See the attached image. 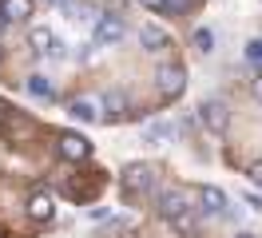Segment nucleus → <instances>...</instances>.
Instances as JSON below:
<instances>
[{"label":"nucleus","instance_id":"obj_1","mask_svg":"<svg viewBox=\"0 0 262 238\" xmlns=\"http://www.w3.org/2000/svg\"><path fill=\"white\" fill-rule=\"evenodd\" d=\"M119 190H123L127 203L147 199L151 190H155V171H151L147 163H131V167H123V175H119Z\"/></svg>","mask_w":262,"mask_h":238},{"label":"nucleus","instance_id":"obj_2","mask_svg":"<svg viewBox=\"0 0 262 238\" xmlns=\"http://www.w3.org/2000/svg\"><path fill=\"white\" fill-rule=\"evenodd\" d=\"M96 24V40L92 44L96 48H115V44H123V36H127V24H123V16H96L92 20Z\"/></svg>","mask_w":262,"mask_h":238},{"label":"nucleus","instance_id":"obj_3","mask_svg":"<svg viewBox=\"0 0 262 238\" xmlns=\"http://www.w3.org/2000/svg\"><path fill=\"white\" fill-rule=\"evenodd\" d=\"M199 119H203V127H207L211 135H227L230 107L223 103V99H203V103H199Z\"/></svg>","mask_w":262,"mask_h":238},{"label":"nucleus","instance_id":"obj_4","mask_svg":"<svg viewBox=\"0 0 262 238\" xmlns=\"http://www.w3.org/2000/svg\"><path fill=\"white\" fill-rule=\"evenodd\" d=\"M155 79H159V92H163L167 99L183 95V88H187V72H183L179 63H163V68L155 72Z\"/></svg>","mask_w":262,"mask_h":238},{"label":"nucleus","instance_id":"obj_5","mask_svg":"<svg viewBox=\"0 0 262 238\" xmlns=\"http://www.w3.org/2000/svg\"><path fill=\"white\" fill-rule=\"evenodd\" d=\"M227 206L230 203H227V194H223L219 187H203V190H199V210H203L207 219H223Z\"/></svg>","mask_w":262,"mask_h":238},{"label":"nucleus","instance_id":"obj_6","mask_svg":"<svg viewBox=\"0 0 262 238\" xmlns=\"http://www.w3.org/2000/svg\"><path fill=\"white\" fill-rule=\"evenodd\" d=\"M56 147H60V155H64V159H72V163H80V159H88V155H92V143L83 139V135H76V131H64Z\"/></svg>","mask_w":262,"mask_h":238},{"label":"nucleus","instance_id":"obj_7","mask_svg":"<svg viewBox=\"0 0 262 238\" xmlns=\"http://www.w3.org/2000/svg\"><path fill=\"white\" fill-rule=\"evenodd\" d=\"M139 139L147 143V147H163V143H171V139H175V127H171V123H163V119H151V123H143Z\"/></svg>","mask_w":262,"mask_h":238},{"label":"nucleus","instance_id":"obj_8","mask_svg":"<svg viewBox=\"0 0 262 238\" xmlns=\"http://www.w3.org/2000/svg\"><path fill=\"white\" fill-rule=\"evenodd\" d=\"M139 44H143V52L159 56V52L171 48V40H167V32L159 28V24H143V28H139Z\"/></svg>","mask_w":262,"mask_h":238},{"label":"nucleus","instance_id":"obj_9","mask_svg":"<svg viewBox=\"0 0 262 238\" xmlns=\"http://www.w3.org/2000/svg\"><path fill=\"white\" fill-rule=\"evenodd\" d=\"M183 210H191V203H187L183 190H163V194H159V214H163L167 222L175 219V214H183Z\"/></svg>","mask_w":262,"mask_h":238},{"label":"nucleus","instance_id":"obj_10","mask_svg":"<svg viewBox=\"0 0 262 238\" xmlns=\"http://www.w3.org/2000/svg\"><path fill=\"white\" fill-rule=\"evenodd\" d=\"M32 0H0V16L8 20V24H20V20H28L32 16Z\"/></svg>","mask_w":262,"mask_h":238},{"label":"nucleus","instance_id":"obj_11","mask_svg":"<svg viewBox=\"0 0 262 238\" xmlns=\"http://www.w3.org/2000/svg\"><path fill=\"white\" fill-rule=\"evenodd\" d=\"M123 115H127V95L123 92H107L103 95V115H99V119H115V123H119Z\"/></svg>","mask_w":262,"mask_h":238},{"label":"nucleus","instance_id":"obj_12","mask_svg":"<svg viewBox=\"0 0 262 238\" xmlns=\"http://www.w3.org/2000/svg\"><path fill=\"white\" fill-rule=\"evenodd\" d=\"M68 115H72L76 123H99V103L96 99H76V103L68 107Z\"/></svg>","mask_w":262,"mask_h":238},{"label":"nucleus","instance_id":"obj_13","mask_svg":"<svg viewBox=\"0 0 262 238\" xmlns=\"http://www.w3.org/2000/svg\"><path fill=\"white\" fill-rule=\"evenodd\" d=\"M28 214H32L36 222H48L52 214H56V203H52V194H44V190H40V194H32V199H28Z\"/></svg>","mask_w":262,"mask_h":238},{"label":"nucleus","instance_id":"obj_14","mask_svg":"<svg viewBox=\"0 0 262 238\" xmlns=\"http://www.w3.org/2000/svg\"><path fill=\"white\" fill-rule=\"evenodd\" d=\"M171 226H175V230H179L183 238H195V226H199L195 206H191V210H183V214H175V219H171Z\"/></svg>","mask_w":262,"mask_h":238},{"label":"nucleus","instance_id":"obj_15","mask_svg":"<svg viewBox=\"0 0 262 238\" xmlns=\"http://www.w3.org/2000/svg\"><path fill=\"white\" fill-rule=\"evenodd\" d=\"M52 40H56V36H52V28H44V24H36V28L28 32V44H32L40 56H44V52L52 48Z\"/></svg>","mask_w":262,"mask_h":238},{"label":"nucleus","instance_id":"obj_16","mask_svg":"<svg viewBox=\"0 0 262 238\" xmlns=\"http://www.w3.org/2000/svg\"><path fill=\"white\" fill-rule=\"evenodd\" d=\"M191 44H195L199 56H211V52H214V32H211V28H195Z\"/></svg>","mask_w":262,"mask_h":238},{"label":"nucleus","instance_id":"obj_17","mask_svg":"<svg viewBox=\"0 0 262 238\" xmlns=\"http://www.w3.org/2000/svg\"><path fill=\"white\" fill-rule=\"evenodd\" d=\"M28 92H32L36 99H52V95H56V88H52L48 76H28Z\"/></svg>","mask_w":262,"mask_h":238},{"label":"nucleus","instance_id":"obj_18","mask_svg":"<svg viewBox=\"0 0 262 238\" xmlns=\"http://www.w3.org/2000/svg\"><path fill=\"white\" fill-rule=\"evenodd\" d=\"M64 8H68V16H72V20H88V24H92V20L99 16L96 8H92V4H72V0H68Z\"/></svg>","mask_w":262,"mask_h":238},{"label":"nucleus","instance_id":"obj_19","mask_svg":"<svg viewBox=\"0 0 262 238\" xmlns=\"http://www.w3.org/2000/svg\"><path fill=\"white\" fill-rule=\"evenodd\" d=\"M246 60H250V63H262V36L246 40Z\"/></svg>","mask_w":262,"mask_h":238},{"label":"nucleus","instance_id":"obj_20","mask_svg":"<svg viewBox=\"0 0 262 238\" xmlns=\"http://www.w3.org/2000/svg\"><path fill=\"white\" fill-rule=\"evenodd\" d=\"M44 56H48V60H64V56H68V48L60 44V40H52V48L44 52Z\"/></svg>","mask_w":262,"mask_h":238},{"label":"nucleus","instance_id":"obj_21","mask_svg":"<svg viewBox=\"0 0 262 238\" xmlns=\"http://www.w3.org/2000/svg\"><path fill=\"white\" fill-rule=\"evenodd\" d=\"M243 203L250 206V210H258V214H262V194H250V190H246V194H243Z\"/></svg>","mask_w":262,"mask_h":238},{"label":"nucleus","instance_id":"obj_22","mask_svg":"<svg viewBox=\"0 0 262 238\" xmlns=\"http://www.w3.org/2000/svg\"><path fill=\"white\" fill-rule=\"evenodd\" d=\"M143 8H151V12H167V0H139Z\"/></svg>","mask_w":262,"mask_h":238},{"label":"nucleus","instance_id":"obj_23","mask_svg":"<svg viewBox=\"0 0 262 238\" xmlns=\"http://www.w3.org/2000/svg\"><path fill=\"white\" fill-rule=\"evenodd\" d=\"M167 8H175V12H187V8H191V0H167Z\"/></svg>","mask_w":262,"mask_h":238},{"label":"nucleus","instance_id":"obj_24","mask_svg":"<svg viewBox=\"0 0 262 238\" xmlns=\"http://www.w3.org/2000/svg\"><path fill=\"white\" fill-rule=\"evenodd\" d=\"M250 179H254V183H258V187H262V159H258V163H254V167H250Z\"/></svg>","mask_w":262,"mask_h":238},{"label":"nucleus","instance_id":"obj_25","mask_svg":"<svg viewBox=\"0 0 262 238\" xmlns=\"http://www.w3.org/2000/svg\"><path fill=\"white\" fill-rule=\"evenodd\" d=\"M254 99H258V103H262V76L254 79Z\"/></svg>","mask_w":262,"mask_h":238},{"label":"nucleus","instance_id":"obj_26","mask_svg":"<svg viewBox=\"0 0 262 238\" xmlns=\"http://www.w3.org/2000/svg\"><path fill=\"white\" fill-rule=\"evenodd\" d=\"M234 238H262V234H250V230H238Z\"/></svg>","mask_w":262,"mask_h":238},{"label":"nucleus","instance_id":"obj_27","mask_svg":"<svg viewBox=\"0 0 262 238\" xmlns=\"http://www.w3.org/2000/svg\"><path fill=\"white\" fill-rule=\"evenodd\" d=\"M4 28H8V20H4V16H0V36H4Z\"/></svg>","mask_w":262,"mask_h":238},{"label":"nucleus","instance_id":"obj_28","mask_svg":"<svg viewBox=\"0 0 262 238\" xmlns=\"http://www.w3.org/2000/svg\"><path fill=\"white\" fill-rule=\"evenodd\" d=\"M48 4H60V8H64V4H68V0H48Z\"/></svg>","mask_w":262,"mask_h":238}]
</instances>
